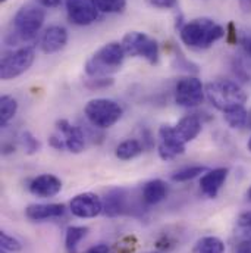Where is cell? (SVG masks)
Segmentation results:
<instances>
[{"label": "cell", "instance_id": "8992f818", "mask_svg": "<svg viewBox=\"0 0 251 253\" xmlns=\"http://www.w3.org/2000/svg\"><path fill=\"white\" fill-rule=\"evenodd\" d=\"M121 43L126 56L143 58L151 65L159 62V44L154 39L148 37L145 33L129 31L124 36Z\"/></svg>", "mask_w": 251, "mask_h": 253}, {"label": "cell", "instance_id": "5bb4252c", "mask_svg": "<svg viewBox=\"0 0 251 253\" xmlns=\"http://www.w3.org/2000/svg\"><path fill=\"white\" fill-rule=\"evenodd\" d=\"M228 168H215V169H207L201 178H200V190L204 196L215 199L220 189L223 187L226 178H228Z\"/></svg>", "mask_w": 251, "mask_h": 253}, {"label": "cell", "instance_id": "8d00e7d4", "mask_svg": "<svg viewBox=\"0 0 251 253\" xmlns=\"http://www.w3.org/2000/svg\"><path fill=\"white\" fill-rule=\"evenodd\" d=\"M240 43H241V47L246 52V55H249L251 58V36H244Z\"/></svg>", "mask_w": 251, "mask_h": 253}, {"label": "cell", "instance_id": "ac0fdd59", "mask_svg": "<svg viewBox=\"0 0 251 253\" xmlns=\"http://www.w3.org/2000/svg\"><path fill=\"white\" fill-rule=\"evenodd\" d=\"M166 196H168V184L159 178L147 181L141 190V200L147 206H153L163 202Z\"/></svg>", "mask_w": 251, "mask_h": 253}, {"label": "cell", "instance_id": "cb8c5ba5", "mask_svg": "<svg viewBox=\"0 0 251 253\" xmlns=\"http://www.w3.org/2000/svg\"><path fill=\"white\" fill-rule=\"evenodd\" d=\"M223 118L231 128H243L249 124V111L244 106H234L223 112Z\"/></svg>", "mask_w": 251, "mask_h": 253}, {"label": "cell", "instance_id": "4316f807", "mask_svg": "<svg viewBox=\"0 0 251 253\" xmlns=\"http://www.w3.org/2000/svg\"><path fill=\"white\" fill-rule=\"evenodd\" d=\"M96 4L103 13H121L126 6V0H96Z\"/></svg>", "mask_w": 251, "mask_h": 253}, {"label": "cell", "instance_id": "60d3db41", "mask_svg": "<svg viewBox=\"0 0 251 253\" xmlns=\"http://www.w3.org/2000/svg\"><path fill=\"white\" fill-rule=\"evenodd\" d=\"M247 126H249L251 128V109H250V111H249V124H247Z\"/></svg>", "mask_w": 251, "mask_h": 253}, {"label": "cell", "instance_id": "d6a6232c", "mask_svg": "<svg viewBox=\"0 0 251 253\" xmlns=\"http://www.w3.org/2000/svg\"><path fill=\"white\" fill-rule=\"evenodd\" d=\"M226 42L229 43V44H237V42H238V36H237V27H235V24L234 22H229L228 25H226Z\"/></svg>", "mask_w": 251, "mask_h": 253}, {"label": "cell", "instance_id": "3957f363", "mask_svg": "<svg viewBox=\"0 0 251 253\" xmlns=\"http://www.w3.org/2000/svg\"><path fill=\"white\" fill-rule=\"evenodd\" d=\"M125 50L122 43L110 42L96 50L84 65V71L90 78L110 77L116 74L125 61Z\"/></svg>", "mask_w": 251, "mask_h": 253}, {"label": "cell", "instance_id": "ba28073f", "mask_svg": "<svg viewBox=\"0 0 251 253\" xmlns=\"http://www.w3.org/2000/svg\"><path fill=\"white\" fill-rule=\"evenodd\" d=\"M204 97V85L197 77L181 78L175 85V102L182 108H195L203 103Z\"/></svg>", "mask_w": 251, "mask_h": 253}, {"label": "cell", "instance_id": "d6986e66", "mask_svg": "<svg viewBox=\"0 0 251 253\" xmlns=\"http://www.w3.org/2000/svg\"><path fill=\"white\" fill-rule=\"evenodd\" d=\"M175 129L179 135V138L187 144L189 141H192L203 129V123L197 115H187L184 118H181L178 121V124L175 126Z\"/></svg>", "mask_w": 251, "mask_h": 253}, {"label": "cell", "instance_id": "4fadbf2b", "mask_svg": "<svg viewBox=\"0 0 251 253\" xmlns=\"http://www.w3.org/2000/svg\"><path fill=\"white\" fill-rule=\"evenodd\" d=\"M129 202H131V197L126 190H110L106 194L105 202H103V213L109 218H115L124 213H131L132 211L129 209Z\"/></svg>", "mask_w": 251, "mask_h": 253}, {"label": "cell", "instance_id": "52a82bcc", "mask_svg": "<svg viewBox=\"0 0 251 253\" xmlns=\"http://www.w3.org/2000/svg\"><path fill=\"white\" fill-rule=\"evenodd\" d=\"M36 61V50L33 46L19 47L10 53H4L0 62L1 80H13L27 72Z\"/></svg>", "mask_w": 251, "mask_h": 253}, {"label": "cell", "instance_id": "f546056e", "mask_svg": "<svg viewBox=\"0 0 251 253\" xmlns=\"http://www.w3.org/2000/svg\"><path fill=\"white\" fill-rule=\"evenodd\" d=\"M237 225L240 230L244 231L246 234V239L251 240V211L250 212H244L238 216L237 219Z\"/></svg>", "mask_w": 251, "mask_h": 253}, {"label": "cell", "instance_id": "836d02e7", "mask_svg": "<svg viewBox=\"0 0 251 253\" xmlns=\"http://www.w3.org/2000/svg\"><path fill=\"white\" fill-rule=\"evenodd\" d=\"M49 144H50L53 149H56V150H66V146H65V143H63L62 137H61L58 132H55V134H52V135L49 137Z\"/></svg>", "mask_w": 251, "mask_h": 253}, {"label": "cell", "instance_id": "7c38bea8", "mask_svg": "<svg viewBox=\"0 0 251 253\" xmlns=\"http://www.w3.org/2000/svg\"><path fill=\"white\" fill-rule=\"evenodd\" d=\"M56 132L62 137L66 150L71 153H81L85 149V134L79 126L71 124L68 120L56 123Z\"/></svg>", "mask_w": 251, "mask_h": 253}, {"label": "cell", "instance_id": "9c48e42d", "mask_svg": "<svg viewBox=\"0 0 251 253\" xmlns=\"http://www.w3.org/2000/svg\"><path fill=\"white\" fill-rule=\"evenodd\" d=\"M66 12L69 21L79 27L91 25L100 15L96 0H66Z\"/></svg>", "mask_w": 251, "mask_h": 253}, {"label": "cell", "instance_id": "d590c367", "mask_svg": "<svg viewBox=\"0 0 251 253\" xmlns=\"http://www.w3.org/2000/svg\"><path fill=\"white\" fill-rule=\"evenodd\" d=\"M235 253H251V240L249 239L241 240L235 248Z\"/></svg>", "mask_w": 251, "mask_h": 253}, {"label": "cell", "instance_id": "1f68e13d", "mask_svg": "<svg viewBox=\"0 0 251 253\" xmlns=\"http://www.w3.org/2000/svg\"><path fill=\"white\" fill-rule=\"evenodd\" d=\"M148 3L159 9H174L178 6V0H148Z\"/></svg>", "mask_w": 251, "mask_h": 253}, {"label": "cell", "instance_id": "f1b7e54d", "mask_svg": "<svg viewBox=\"0 0 251 253\" xmlns=\"http://www.w3.org/2000/svg\"><path fill=\"white\" fill-rule=\"evenodd\" d=\"M85 85L90 88V90H103V88H108L110 85H113V78L110 77H97V78H90L87 80Z\"/></svg>", "mask_w": 251, "mask_h": 253}, {"label": "cell", "instance_id": "ab89813d", "mask_svg": "<svg viewBox=\"0 0 251 253\" xmlns=\"http://www.w3.org/2000/svg\"><path fill=\"white\" fill-rule=\"evenodd\" d=\"M247 199L251 202V186H250V189L247 190Z\"/></svg>", "mask_w": 251, "mask_h": 253}, {"label": "cell", "instance_id": "9a60e30c", "mask_svg": "<svg viewBox=\"0 0 251 253\" xmlns=\"http://www.w3.org/2000/svg\"><path fill=\"white\" fill-rule=\"evenodd\" d=\"M30 191L41 199L55 197L62 190V181L53 174H41L30 183Z\"/></svg>", "mask_w": 251, "mask_h": 253}, {"label": "cell", "instance_id": "44dd1931", "mask_svg": "<svg viewBox=\"0 0 251 253\" xmlns=\"http://www.w3.org/2000/svg\"><path fill=\"white\" fill-rule=\"evenodd\" d=\"M191 253H225V243L215 236H206L195 242Z\"/></svg>", "mask_w": 251, "mask_h": 253}, {"label": "cell", "instance_id": "277c9868", "mask_svg": "<svg viewBox=\"0 0 251 253\" xmlns=\"http://www.w3.org/2000/svg\"><path fill=\"white\" fill-rule=\"evenodd\" d=\"M207 100L219 111L225 112L234 106H244L247 102V93L244 88L231 80H215L206 84Z\"/></svg>", "mask_w": 251, "mask_h": 253}, {"label": "cell", "instance_id": "7bdbcfd3", "mask_svg": "<svg viewBox=\"0 0 251 253\" xmlns=\"http://www.w3.org/2000/svg\"><path fill=\"white\" fill-rule=\"evenodd\" d=\"M4 1H7V0H0V3H4Z\"/></svg>", "mask_w": 251, "mask_h": 253}, {"label": "cell", "instance_id": "e575fe53", "mask_svg": "<svg viewBox=\"0 0 251 253\" xmlns=\"http://www.w3.org/2000/svg\"><path fill=\"white\" fill-rule=\"evenodd\" d=\"M84 253H110V248L105 243H99V245L88 248Z\"/></svg>", "mask_w": 251, "mask_h": 253}, {"label": "cell", "instance_id": "7a4b0ae2", "mask_svg": "<svg viewBox=\"0 0 251 253\" xmlns=\"http://www.w3.org/2000/svg\"><path fill=\"white\" fill-rule=\"evenodd\" d=\"M226 36V30L210 18H195L179 27L181 42L189 49L206 50Z\"/></svg>", "mask_w": 251, "mask_h": 253}, {"label": "cell", "instance_id": "5b68a950", "mask_svg": "<svg viewBox=\"0 0 251 253\" xmlns=\"http://www.w3.org/2000/svg\"><path fill=\"white\" fill-rule=\"evenodd\" d=\"M85 118L97 129H106L113 126L124 114L122 106L112 99H93L84 108Z\"/></svg>", "mask_w": 251, "mask_h": 253}, {"label": "cell", "instance_id": "30bf717a", "mask_svg": "<svg viewBox=\"0 0 251 253\" xmlns=\"http://www.w3.org/2000/svg\"><path fill=\"white\" fill-rule=\"evenodd\" d=\"M157 152L163 161H172L185 152V143L179 138L175 126H162L159 128Z\"/></svg>", "mask_w": 251, "mask_h": 253}, {"label": "cell", "instance_id": "ffe728a7", "mask_svg": "<svg viewBox=\"0 0 251 253\" xmlns=\"http://www.w3.org/2000/svg\"><path fill=\"white\" fill-rule=\"evenodd\" d=\"M144 150V144L137 140V138H128L125 141H122L116 150H115V155L118 159L121 161H131L137 156H140Z\"/></svg>", "mask_w": 251, "mask_h": 253}, {"label": "cell", "instance_id": "ee69618b", "mask_svg": "<svg viewBox=\"0 0 251 253\" xmlns=\"http://www.w3.org/2000/svg\"><path fill=\"white\" fill-rule=\"evenodd\" d=\"M148 253H160V252H148Z\"/></svg>", "mask_w": 251, "mask_h": 253}, {"label": "cell", "instance_id": "e0dca14e", "mask_svg": "<svg viewBox=\"0 0 251 253\" xmlns=\"http://www.w3.org/2000/svg\"><path fill=\"white\" fill-rule=\"evenodd\" d=\"M65 211L66 209L63 203H36V205H30L25 209V216L30 221L41 222V221L62 216Z\"/></svg>", "mask_w": 251, "mask_h": 253}, {"label": "cell", "instance_id": "603a6c76", "mask_svg": "<svg viewBox=\"0 0 251 253\" xmlns=\"http://www.w3.org/2000/svg\"><path fill=\"white\" fill-rule=\"evenodd\" d=\"M88 233V227L84 225H71L66 228V234H65V248L69 253H75L78 245L81 243V240L87 236Z\"/></svg>", "mask_w": 251, "mask_h": 253}, {"label": "cell", "instance_id": "484cf974", "mask_svg": "<svg viewBox=\"0 0 251 253\" xmlns=\"http://www.w3.org/2000/svg\"><path fill=\"white\" fill-rule=\"evenodd\" d=\"M19 143H21V146H22V149H24V152H25L27 155H36L37 152L41 150V143H40V140H38L31 131H28V129H25V131L21 132V135H19Z\"/></svg>", "mask_w": 251, "mask_h": 253}, {"label": "cell", "instance_id": "83f0119b", "mask_svg": "<svg viewBox=\"0 0 251 253\" xmlns=\"http://www.w3.org/2000/svg\"><path fill=\"white\" fill-rule=\"evenodd\" d=\"M0 246L4 252H19L22 249V245L18 239H15L13 236L7 234L6 231L0 233Z\"/></svg>", "mask_w": 251, "mask_h": 253}, {"label": "cell", "instance_id": "b9f144b4", "mask_svg": "<svg viewBox=\"0 0 251 253\" xmlns=\"http://www.w3.org/2000/svg\"><path fill=\"white\" fill-rule=\"evenodd\" d=\"M247 149L251 152V137H250V140H249V143H247Z\"/></svg>", "mask_w": 251, "mask_h": 253}, {"label": "cell", "instance_id": "8fae6325", "mask_svg": "<svg viewBox=\"0 0 251 253\" xmlns=\"http://www.w3.org/2000/svg\"><path fill=\"white\" fill-rule=\"evenodd\" d=\"M69 209L72 215L76 218H82V219L96 218L103 212V200L91 191L79 193L75 197H72L69 203Z\"/></svg>", "mask_w": 251, "mask_h": 253}, {"label": "cell", "instance_id": "7402d4cb", "mask_svg": "<svg viewBox=\"0 0 251 253\" xmlns=\"http://www.w3.org/2000/svg\"><path fill=\"white\" fill-rule=\"evenodd\" d=\"M18 112V102L15 97L9 94H3L0 97V126L4 128L16 115Z\"/></svg>", "mask_w": 251, "mask_h": 253}, {"label": "cell", "instance_id": "d4e9b609", "mask_svg": "<svg viewBox=\"0 0 251 253\" xmlns=\"http://www.w3.org/2000/svg\"><path fill=\"white\" fill-rule=\"evenodd\" d=\"M207 169L209 168L207 167H203V165H192V167L182 168V169L177 171L172 175V181H175V183H185V181L194 180V178L203 175Z\"/></svg>", "mask_w": 251, "mask_h": 253}, {"label": "cell", "instance_id": "74e56055", "mask_svg": "<svg viewBox=\"0 0 251 253\" xmlns=\"http://www.w3.org/2000/svg\"><path fill=\"white\" fill-rule=\"evenodd\" d=\"M36 1L43 7H58L62 3V0H36Z\"/></svg>", "mask_w": 251, "mask_h": 253}, {"label": "cell", "instance_id": "f35d334b", "mask_svg": "<svg viewBox=\"0 0 251 253\" xmlns=\"http://www.w3.org/2000/svg\"><path fill=\"white\" fill-rule=\"evenodd\" d=\"M238 3L244 13H251V0H238Z\"/></svg>", "mask_w": 251, "mask_h": 253}, {"label": "cell", "instance_id": "4dcf8cb0", "mask_svg": "<svg viewBox=\"0 0 251 253\" xmlns=\"http://www.w3.org/2000/svg\"><path fill=\"white\" fill-rule=\"evenodd\" d=\"M175 246H177V240L172 239L169 234H163V236L156 242V248H157L160 252H169V251H172Z\"/></svg>", "mask_w": 251, "mask_h": 253}, {"label": "cell", "instance_id": "6da1fadb", "mask_svg": "<svg viewBox=\"0 0 251 253\" xmlns=\"http://www.w3.org/2000/svg\"><path fill=\"white\" fill-rule=\"evenodd\" d=\"M46 19V12L43 6L38 3H25L22 4L13 19H12V30L6 36V43L9 46H16L24 42L33 40L37 33L41 30Z\"/></svg>", "mask_w": 251, "mask_h": 253}, {"label": "cell", "instance_id": "2e32d148", "mask_svg": "<svg viewBox=\"0 0 251 253\" xmlns=\"http://www.w3.org/2000/svg\"><path fill=\"white\" fill-rule=\"evenodd\" d=\"M68 43V31L62 25L49 27L41 37V50L46 55H53L61 52Z\"/></svg>", "mask_w": 251, "mask_h": 253}, {"label": "cell", "instance_id": "f6af8a7d", "mask_svg": "<svg viewBox=\"0 0 251 253\" xmlns=\"http://www.w3.org/2000/svg\"><path fill=\"white\" fill-rule=\"evenodd\" d=\"M1 253H7V252H4V251H1Z\"/></svg>", "mask_w": 251, "mask_h": 253}]
</instances>
